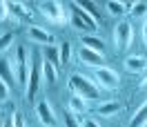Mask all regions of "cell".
Returning <instances> with one entry per match:
<instances>
[{"mask_svg": "<svg viewBox=\"0 0 147 127\" xmlns=\"http://www.w3.org/2000/svg\"><path fill=\"white\" fill-rule=\"evenodd\" d=\"M42 80V54H31V65H29V78H27V100L34 103Z\"/></svg>", "mask_w": 147, "mask_h": 127, "instance_id": "cell-1", "label": "cell"}, {"mask_svg": "<svg viewBox=\"0 0 147 127\" xmlns=\"http://www.w3.org/2000/svg\"><path fill=\"white\" fill-rule=\"evenodd\" d=\"M69 89H71V94H78V96H83L87 100H96L100 96V87L94 85L89 78L78 76V74H74L71 78H69Z\"/></svg>", "mask_w": 147, "mask_h": 127, "instance_id": "cell-2", "label": "cell"}, {"mask_svg": "<svg viewBox=\"0 0 147 127\" xmlns=\"http://www.w3.org/2000/svg\"><path fill=\"white\" fill-rule=\"evenodd\" d=\"M94 78L98 82V87H102V89H116L120 85V76L111 67H105V65L94 69Z\"/></svg>", "mask_w": 147, "mask_h": 127, "instance_id": "cell-3", "label": "cell"}, {"mask_svg": "<svg viewBox=\"0 0 147 127\" xmlns=\"http://www.w3.org/2000/svg\"><path fill=\"white\" fill-rule=\"evenodd\" d=\"M131 38H134V27L129 20H120L116 29H114V43L120 51H125L129 45H131Z\"/></svg>", "mask_w": 147, "mask_h": 127, "instance_id": "cell-4", "label": "cell"}, {"mask_svg": "<svg viewBox=\"0 0 147 127\" xmlns=\"http://www.w3.org/2000/svg\"><path fill=\"white\" fill-rule=\"evenodd\" d=\"M38 9H40V14H42L49 22H54V25H63L65 22V7L60 2H40Z\"/></svg>", "mask_w": 147, "mask_h": 127, "instance_id": "cell-5", "label": "cell"}, {"mask_svg": "<svg viewBox=\"0 0 147 127\" xmlns=\"http://www.w3.org/2000/svg\"><path fill=\"white\" fill-rule=\"evenodd\" d=\"M71 22H74V27L83 29V31H96V29H98V22H96L89 14H85L78 5L71 7Z\"/></svg>", "mask_w": 147, "mask_h": 127, "instance_id": "cell-6", "label": "cell"}, {"mask_svg": "<svg viewBox=\"0 0 147 127\" xmlns=\"http://www.w3.org/2000/svg\"><path fill=\"white\" fill-rule=\"evenodd\" d=\"M16 82L20 87H27V78H29V72H27V49L22 45L16 47Z\"/></svg>", "mask_w": 147, "mask_h": 127, "instance_id": "cell-7", "label": "cell"}, {"mask_svg": "<svg viewBox=\"0 0 147 127\" xmlns=\"http://www.w3.org/2000/svg\"><path fill=\"white\" fill-rule=\"evenodd\" d=\"M36 114H38L40 123H42L45 127H54L56 125V116H54V111H51V107H49V103H47V100H38Z\"/></svg>", "mask_w": 147, "mask_h": 127, "instance_id": "cell-8", "label": "cell"}, {"mask_svg": "<svg viewBox=\"0 0 147 127\" xmlns=\"http://www.w3.org/2000/svg\"><path fill=\"white\" fill-rule=\"evenodd\" d=\"M78 58H80V63L89 65V67H102V54L98 51H94V49H87V47H80L78 49Z\"/></svg>", "mask_w": 147, "mask_h": 127, "instance_id": "cell-9", "label": "cell"}, {"mask_svg": "<svg viewBox=\"0 0 147 127\" xmlns=\"http://www.w3.org/2000/svg\"><path fill=\"white\" fill-rule=\"evenodd\" d=\"M27 36L34 40V43H40V45H54V36L49 34V31H45V29L36 27V25H31V27H27Z\"/></svg>", "mask_w": 147, "mask_h": 127, "instance_id": "cell-10", "label": "cell"}, {"mask_svg": "<svg viewBox=\"0 0 147 127\" xmlns=\"http://www.w3.org/2000/svg\"><path fill=\"white\" fill-rule=\"evenodd\" d=\"M80 47L94 49V51H98V54H102V51H105V43H102L100 38L92 36V34H83V36H80Z\"/></svg>", "mask_w": 147, "mask_h": 127, "instance_id": "cell-11", "label": "cell"}, {"mask_svg": "<svg viewBox=\"0 0 147 127\" xmlns=\"http://www.w3.org/2000/svg\"><path fill=\"white\" fill-rule=\"evenodd\" d=\"M42 58H45L47 63H51L58 69L60 67V47H56V45H47V47H42Z\"/></svg>", "mask_w": 147, "mask_h": 127, "instance_id": "cell-12", "label": "cell"}, {"mask_svg": "<svg viewBox=\"0 0 147 127\" xmlns=\"http://www.w3.org/2000/svg\"><path fill=\"white\" fill-rule=\"evenodd\" d=\"M69 111H71L74 116L85 114L87 111V98L78 96V94H71V98H69Z\"/></svg>", "mask_w": 147, "mask_h": 127, "instance_id": "cell-13", "label": "cell"}, {"mask_svg": "<svg viewBox=\"0 0 147 127\" xmlns=\"http://www.w3.org/2000/svg\"><path fill=\"white\" fill-rule=\"evenodd\" d=\"M0 78L7 82V85H16V78H13V72H11V63L9 58H0Z\"/></svg>", "mask_w": 147, "mask_h": 127, "instance_id": "cell-14", "label": "cell"}, {"mask_svg": "<svg viewBox=\"0 0 147 127\" xmlns=\"http://www.w3.org/2000/svg\"><path fill=\"white\" fill-rule=\"evenodd\" d=\"M125 67H127L129 72H134V74L145 72L147 69V60L143 58V56H129L127 60H125Z\"/></svg>", "mask_w": 147, "mask_h": 127, "instance_id": "cell-15", "label": "cell"}, {"mask_svg": "<svg viewBox=\"0 0 147 127\" xmlns=\"http://www.w3.org/2000/svg\"><path fill=\"white\" fill-rule=\"evenodd\" d=\"M7 7H9V11H13L18 18H22V20H31V9H29L25 2H7Z\"/></svg>", "mask_w": 147, "mask_h": 127, "instance_id": "cell-16", "label": "cell"}, {"mask_svg": "<svg viewBox=\"0 0 147 127\" xmlns=\"http://www.w3.org/2000/svg\"><path fill=\"white\" fill-rule=\"evenodd\" d=\"M96 111H98L100 116H116V114L120 111V103H118V100H109V103H100Z\"/></svg>", "mask_w": 147, "mask_h": 127, "instance_id": "cell-17", "label": "cell"}, {"mask_svg": "<svg viewBox=\"0 0 147 127\" xmlns=\"http://www.w3.org/2000/svg\"><path fill=\"white\" fill-rule=\"evenodd\" d=\"M42 78H45L49 85H54V82L58 80V69H56L51 63H47L45 58H42Z\"/></svg>", "mask_w": 147, "mask_h": 127, "instance_id": "cell-18", "label": "cell"}, {"mask_svg": "<svg viewBox=\"0 0 147 127\" xmlns=\"http://www.w3.org/2000/svg\"><path fill=\"white\" fill-rule=\"evenodd\" d=\"M145 123H147V103L134 114V118L129 120V127H143Z\"/></svg>", "mask_w": 147, "mask_h": 127, "instance_id": "cell-19", "label": "cell"}, {"mask_svg": "<svg viewBox=\"0 0 147 127\" xmlns=\"http://www.w3.org/2000/svg\"><path fill=\"white\" fill-rule=\"evenodd\" d=\"M129 16L131 18H145L147 16V2H134L129 7Z\"/></svg>", "mask_w": 147, "mask_h": 127, "instance_id": "cell-20", "label": "cell"}, {"mask_svg": "<svg viewBox=\"0 0 147 127\" xmlns=\"http://www.w3.org/2000/svg\"><path fill=\"white\" fill-rule=\"evenodd\" d=\"M78 7H80L85 14H89V16H92L96 22L100 20V16H98V9H96V5H94V2H78Z\"/></svg>", "mask_w": 147, "mask_h": 127, "instance_id": "cell-21", "label": "cell"}, {"mask_svg": "<svg viewBox=\"0 0 147 127\" xmlns=\"http://www.w3.org/2000/svg\"><path fill=\"white\" fill-rule=\"evenodd\" d=\"M71 60V45L69 43H63L60 45V65H67Z\"/></svg>", "mask_w": 147, "mask_h": 127, "instance_id": "cell-22", "label": "cell"}, {"mask_svg": "<svg viewBox=\"0 0 147 127\" xmlns=\"http://www.w3.org/2000/svg\"><path fill=\"white\" fill-rule=\"evenodd\" d=\"M107 9H109V14H114V16H123V14H125V5H120L118 0H109V2H107Z\"/></svg>", "mask_w": 147, "mask_h": 127, "instance_id": "cell-23", "label": "cell"}, {"mask_svg": "<svg viewBox=\"0 0 147 127\" xmlns=\"http://www.w3.org/2000/svg\"><path fill=\"white\" fill-rule=\"evenodd\" d=\"M11 43H13V34H11V31L2 34V36H0V51L9 49V47H11Z\"/></svg>", "mask_w": 147, "mask_h": 127, "instance_id": "cell-24", "label": "cell"}, {"mask_svg": "<svg viewBox=\"0 0 147 127\" xmlns=\"http://www.w3.org/2000/svg\"><path fill=\"white\" fill-rule=\"evenodd\" d=\"M7 98H9V85L0 78V103H5Z\"/></svg>", "mask_w": 147, "mask_h": 127, "instance_id": "cell-25", "label": "cell"}, {"mask_svg": "<svg viewBox=\"0 0 147 127\" xmlns=\"http://www.w3.org/2000/svg\"><path fill=\"white\" fill-rule=\"evenodd\" d=\"M65 127H80V125H78V120H76V116H74L71 111H67V114H65Z\"/></svg>", "mask_w": 147, "mask_h": 127, "instance_id": "cell-26", "label": "cell"}, {"mask_svg": "<svg viewBox=\"0 0 147 127\" xmlns=\"http://www.w3.org/2000/svg\"><path fill=\"white\" fill-rule=\"evenodd\" d=\"M9 16V7H7V2L5 0H0V22H5Z\"/></svg>", "mask_w": 147, "mask_h": 127, "instance_id": "cell-27", "label": "cell"}, {"mask_svg": "<svg viewBox=\"0 0 147 127\" xmlns=\"http://www.w3.org/2000/svg\"><path fill=\"white\" fill-rule=\"evenodd\" d=\"M13 127H25V118L20 111H13Z\"/></svg>", "mask_w": 147, "mask_h": 127, "instance_id": "cell-28", "label": "cell"}, {"mask_svg": "<svg viewBox=\"0 0 147 127\" xmlns=\"http://www.w3.org/2000/svg\"><path fill=\"white\" fill-rule=\"evenodd\" d=\"M80 127H100V125H98V120H94V118H87V120H85Z\"/></svg>", "mask_w": 147, "mask_h": 127, "instance_id": "cell-29", "label": "cell"}, {"mask_svg": "<svg viewBox=\"0 0 147 127\" xmlns=\"http://www.w3.org/2000/svg\"><path fill=\"white\" fill-rule=\"evenodd\" d=\"M143 40H145V45H147V20H145V25H143Z\"/></svg>", "mask_w": 147, "mask_h": 127, "instance_id": "cell-30", "label": "cell"}, {"mask_svg": "<svg viewBox=\"0 0 147 127\" xmlns=\"http://www.w3.org/2000/svg\"><path fill=\"white\" fill-rule=\"evenodd\" d=\"M140 87H143V89L147 91V76H145V78H143V82H140Z\"/></svg>", "mask_w": 147, "mask_h": 127, "instance_id": "cell-31", "label": "cell"}, {"mask_svg": "<svg viewBox=\"0 0 147 127\" xmlns=\"http://www.w3.org/2000/svg\"><path fill=\"white\" fill-rule=\"evenodd\" d=\"M143 127H147V123H145V125H143Z\"/></svg>", "mask_w": 147, "mask_h": 127, "instance_id": "cell-32", "label": "cell"}]
</instances>
